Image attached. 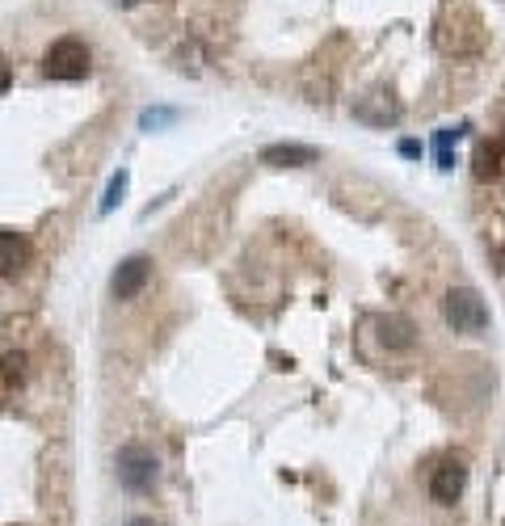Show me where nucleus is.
Instances as JSON below:
<instances>
[{
  "instance_id": "f257e3e1",
  "label": "nucleus",
  "mask_w": 505,
  "mask_h": 526,
  "mask_svg": "<svg viewBox=\"0 0 505 526\" xmlns=\"http://www.w3.org/2000/svg\"><path fill=\"white\" fill-rule=\"evenodd\" d=\"M89 47L80 38H59L43 55V76L51 80H85L89 76Z\"/></svg>"
},
{
  "instance_id": "f03ea898",
  "label": "nucleus",
  "mask_w": 505,
  "mask_h": 526,
  "mask_svg": "<svg viewBox=\"0 0 505 526\" xmlns=\"http://www.w3.org/2000/svg\"><path fill=\"white\" fill-rule=\"evenodd\" d=\"M118 480H123L127 493H152L156 480H160V463L148 447H139V442H131V447L118 451Z\"/></svg>"
},
{
  "instance_id": "7ed1b4c3",
  "label": "nucleus",
  "mask_w": 505,
  "mask_h": 526,
  "mask_svg": "<svg viewBox=\"0 0 505 526\" xmlns=\"http://www.w3.org/2000/svg\"><path fill=\"white\" fill-rule=\"evenodd\" d=\"M442 316H447V325L455 333H480L489 325V308H484V299L472 287H455L447 303H442Z\"/></svg>"
},
{
  "instance_id": "20e7f679",
  "label": "nucleus",
  "mask_w": 505,
  "mask_h": 526,
  "mask_svg": "<svg viewBox=\"0 0 505 526\" xmlns=\"http://www.w3.org/2000/svg\"><path fill=\"white\" fill-rule=\"evenodd\" d=\"M463 484H468V468H463V459H442L434 476H430V497L438 505H455L463 497Z\"/></svg>"
},
{
  "instance_id": "39448f33",
  "label": "nucleus",
  "mask_w": 505,
  "mask_h": 526,
  "mask_svg": "<svg viewBox=\"0 0 505 526\" xmlns=\"http://www.w3.org/2000/svg\"><path fill=\"white\" fill-rule=\"evenodd\" d=\"M148 278H152V261L144 253H135V257H127L123 266L114 270L110 291H114V299H135L139 291L148 287Z\"/></svg>"
},
{
  "instance_id": "423d86ee",
  "label": "nucleus",
  "mask_w": 505,
  "mask_h": 526,
  "mask_svg": "<svg viewBox=\"0 0 505 526\" xmlns=\"http://www.w3.org/2000/svg\"><path fill=\"white\" fill-rule=\"evenodd\" d=\"M320 152L308 148V144H270V148H261V165H270V169H299V165H312Z\"/></svg>"
},
{
  "instance_id": "0eeeda50",
  "label": "nucleus",
  "mask_w": 505,
  "mask_h": 526,
  "mask_svg": "<svg viewBox=\"0 0 505 526\" xmlns=\"http://www.w3.org/2000/svg\"><path fill=\"white\" fill-rule=\"evenodd\" d=\"M30 261V245H26V236H17V232H0V278H9L17 274Z\"/></svg>"
},
{
  "instance_id": "6e6552de",
  "label": "nucleus",
  "mask_w": 505,
  "mask_h": 526,
  "mask_svg": "<svg viewBox=\"0 0 505 526\" xmlns=\"http://www.w3.org/2000/svg\"><path fill=\"white\" fill-rule=\"evenodd\" d=\"M379 337L388 350H409L413 346V325L404 316H383L379 320Z\"/></svg>"
},
{
  "instance_id": "1a4fd4ad",
  "label": "nucleus",
  "mask_w": 505,
  "mask_h": 526,
  "mask_svg": "<svg viewBox=\"0 0 505 526\" xmlns=\"http://www.w3.org/2000/svg\"><path fill=\"white\" fill-rule=\"evenodd\" d=\"M26 379V358L22 354H9V358H0V396H9L17 383Z\"/></svg>"
},
{
  "instance_id": "9d476101",
  "label": "nucleus",
  "mask_w": 505,
  "mask_h": 526,
  "mask_svg": "<svg viewBox=\"0 0 505 526\" xmlns=\"http://www.w3.org/2000/svg\"><path fill=\"white\" fill-rule=\"evenodd\" d=\"M468 131V127H442L438 135H434V152H438V169H451L455 165V156H451V148L459 144V135Z\"/></svg>"
},
{
  "instance_id": "9b49d317",
  "label": "nucleus",
  "mask_w": 505,
  "mask_h": 526,
  "mask_svg": "<svg viewBox=\"0 0 505 526\" xmlns=\"http://www.w3.org/2000/svg\"><path fill=\"white\" fill-rule=\"evenodd\" d=\"M501 173V144H480L476 148V177H497Z\"/></svg>"
},
{
  "instance_id": "f8f14e48",
  "label": "nucleus",
  "mask_w": 505,
  "mask_h": 526,
  "mask_svg": "<svg viewBox=\"0 0 505 526\" xmlns=\"http://www.w3.org/2000/svg\"><path fill=\"white\" fill-rule=\"evenodd\" d=\"M127 181H131V173L127 169H118L114 177H110V186H106V198H101V215H110L118 202H123V194H127Z\"/></svg>"
},
{
  "instance_id": "ddd939ff",
  "label": "nucleus",
  "mask_w": 505,
  "mask_h": 526,
  "mask_svg": "<svg viewBox=\"0 0 505 526\" xmlns=\"http://www.w3.org/2000/svg\"><path fill=\"white\" fill-rule=\"evenodd\" d=\"M177 118V110H144L139 114V127L144 131H152V127H165V123H173Z\"/></svg>"
},
{
  "instance_id": "4468645a",
  "label": "nucleus",
  "mask_w": 505,
  "mask_h": 526,
  "mask_svg": "<svg viewBox=\"0 0 505 526\" xmlns=\"http://www.w3.org/2000/svg\"><path fill=\"white\" fill-rule=\"evenodd\" d=\"M9 80H13V68H9V59L0 55V89H9Z\"/></svg>"
},
{
  "instance_id": "2eb2a0df",
  "label": "nucleus",
  "mask_w": 505,
  "mask_h": 526,
  "mask_svg": "<svg viewBox=\"0 0 505 526\" xmlns=\"http://www.w3.org/2000/svg\"><path fill=\"white\" fill-rule=\"evenodd\" d=\"M400 152H404V156H421V144H417V139H404Z\"/></svg>"
},
{
  "instance_id": "dca6fc26",
  "label": "nucleus",
  "mask_w": 505,
  "mask_h": 526,
  "mask_svg": "<svg viewBox=\"0 0 505 526\" xmlns=\"http://www.w3.org/2000/svg\"><path fill=\"white\" fill-rule=\"evenodd\" d=\"M114 9H135V5H144V0H110Z\"/></svg>"
},
{
  "instance_id": "f3484780",
  "label": "nucleus",
  "mask_w": 505,
  "mask_h": 526,
  "mask_svg": "<svg viewBox=\"0 0 505 526\" xmlns=\"http://www.w3.org/2000/svg\"><path fill=\"white\" fill-rule=\"evenodd\" d=\"M127 526H156V522H152V518H131Z\"/></svg>"
}]
</instances>
